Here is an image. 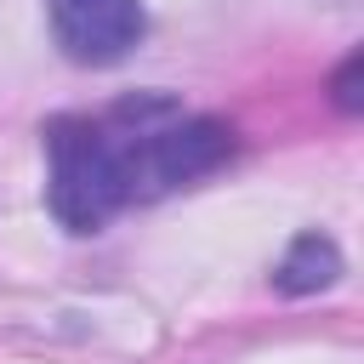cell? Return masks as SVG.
Wrapping results in <instances>:
<instances>
[{
	"mask_svg": "<svg viewBox=\"0 0 364 364\" xmlns=\"http://www.w3.org/2000/svg\"><path fill=\"white\" fill-rule=\"evenodd\" d=\"M46 11H51L57 46L85 68L119 63L148 28L142 0H46Z\"/></svg>",
	"mask_w": 364,
	"mask_h": 364,
	"instance_id": "cell-2",
	"label": "cell"
},
{
	"mask_svg": "<svg viewBox=\"0 0 364 364\" xmlns=\"http://www.w3.org/2000/svg\"><path fill=\"white\" fill-rule=\"evenodd\" d=\"M336 273H341V256H336V245H330L324 233H301V239L290 245V256L279 262V290H290V296H307V290H324V284H336Z\"/></svg>",
	"mask_w": 364,
	"mask_h": 364,
	"instance_id": "cell-3",
	"label": "cell"
},
{
	"mask_svg": "<svg viewBox=\"0 0 364 364\" xmlns=\"http://www.w3.org/2000/svg\"><path fill=\"white\" fill-rule=\"evenodd\" d=\"M46 159H51L46 193H51V210H57L63 228L97 233L114 210H125V193H119V176H114V159H108V142H102L97 119H85V114L51 119Z\"/></svg>",
	"mask_w": 364,
	"mask_h": 364,
	"instance_id": "cell-1",
	"label": "cell"
}]
</instances>
